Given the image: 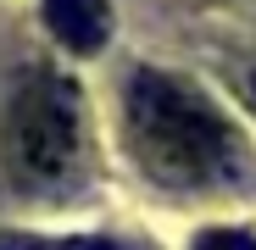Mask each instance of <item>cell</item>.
<instances>
[{"instance_id": "cell-1", "label": "cell", "mask_w": 256, "mask_h": 250, "mask_svg": "<svg viewBox=\"0 0 256 250\" xmlns=\"http://www.w3.org/2000/svg\"><path fill=\"white\" fill-rule=\"evenodd\" d=\"M122 128L134 161L162 189H212L240 173V139L223 111L167 72H134L122 83Z\"/></svg>"}, {"instance_id": "cell-2", "label": "cell", "mask_w": 256, "mask_h": 250, "mask_svg": "<svg viewBox=\"0 0 256 250\" xmlns=\"http://www.w3.org/2000/svg\"><path fill=\"white\" fill-rule=\"evenodd\" d=\"M84 150V100L78 83L62 72H28L6 111V156L28 189L62 184Z\"/></svg>"}, {"instance_id": "cell-3", "label": "cell", "mask_w": 256, "mask_h": 250, "mask_svg": "<svg viewBox=\"0 0 256 250\" xmlns=\"http://www.w3.org/2000/svg\"><path fill=\"white\" fill-rule=\"evenodd\" d=\"M45 28L72 56H95L112 39V6L106 0H45Z\"/></svg>"}, {"instance_id": "cell-4", "label": "cell", "mask_w": 256, "mask_h": 250, "mask_svg": "<svg viewBox=\"0 0 256 250\" xmlns=\"http://www.w3.org/2000/svg\"><path fill=\"white\" fill-rule=\"evenodd\" d=\"M195 250H256V239L240 234V228H212V234L195 239Z\"/></svg>"}, {"instance_id": "cell-5", "label": "cell", "mask_w": 256, "mask_h": 250, "mask_svg": "<svg viewBox=\"0 0 256 250\" xmlns=\"http://www.w3.org/2000/svg\"><path fill=\"white\" fill-rule=\"evenodd\" d=\"M0 250H50L45 239H28V234H0Z\"/></svg>"}, {"instance_id": "cell-6", "label": "cell", "mask_w": 256, "mask_h": 250, "mask_svg": "<svg viewBox=\"0 0 256 250\" xmlns=\"http://www.w3.org/2000/svg\"><path fill=\"white\" fill-rule=\"evenodd\" d=\"M62 250H112L106 239H72V245H62Z\"/></svg>"}, {"instance_id": "cell-7", "label": "cell", "mask_w": 256, "mask_h": 250, "mask_svg": "<svg viewBox=\"0 0 256 250\" xmlns=\"http://www.w3.org/2000/svg\"><path fill=\"white\" fill-rule=\"evenodd\" d=\"M250 106H256V72H250Z\"/></svg>"}]
</instances>
